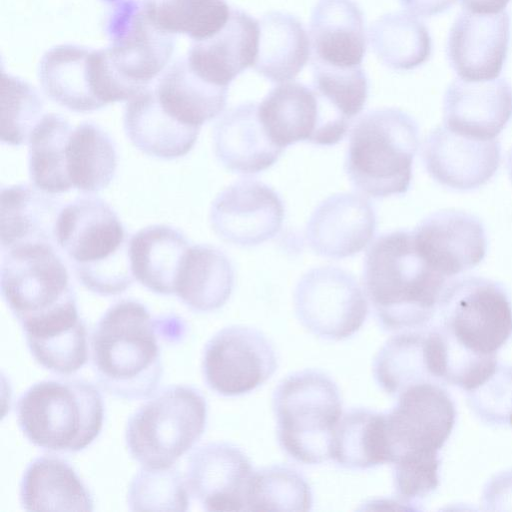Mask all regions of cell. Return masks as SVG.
Wrapping results in <instances>:
<instances>
[{"label":"cell","instance_id":"6da1fadb","mask_svg":"<svg viewBox=\"0 0 512 512\" xmlns=\"http://www.w3.org/2000/svg\"><path fill=\"white\" fill-rule=\"evenodd\" d=\"M434 319L445 384L476 389L495 372L497 352L512 334V306L504 287L482 277L456 279L444 287Z\"/></svg>","mask_w":512,"mask_h":512},{"label":"cell","instance_id":"7a4b0ae2","mask_svg":"<svg viewBox=\"0 0 512 512\" xmlns=\"http://www.w3.org/2000/svg\"><path fill=\"white\" fill-rule=\"evenodd\" d=\"M445 281L417 249L412 231L384 233L365 254L363 286L385 331L426 328Z\"/></svg>","mask_w":512,"mask_h":512},{"label":"cell","instance_id":"3957f363","mask_svg":"<svg viewBox=\"0 0 512 512\" xmlns=\"http://www.w3.org/2000/svg\"><path fill=\"white\" fill-rule=\"evenodd\" d=\"M142 303L123 299L110 306L94 327L92 363L100 386L127 400L152 396L163 365L160 324Z\"/></svg>","mask_w":512,"mask_h":512},{"label":"cell","instance_id":"277c9868","mask_svg":"<svg viewBox=\"0 0 512 512\" xmlns=\"http://www.w3.org/2000/svg\"><path fill=\"white\" fill-rule=\"evenodd\" d=\"M129 240L116 212L95 196L63 206L55 226V245L77 280L101 296L121 294L133 283Z\"/></svg>","mask_w":512,"mask_h":512},{"label":"cell","instance_id":"5b68a950","mask_svg":"<svg viewBox=\"0 0 512 512\" xmlns=\"http://www.w3.org/2000/svg\"><path fill=\"white\" fill-rule=\"evenodd\" d=\"M419 145L416 121L397 108L368 111L354 124L345 172L360 193L372 198L405 194Z\"/></svg>","mask_w":512,"mask_h":512},{"label":"cell","instance_id":"8992f818","mask_svg":"<svg viewBox=\"0 0 512 512\" xmlns=\"http://www.w3.org/2000/svg\"><path fill=\"white\" fill-rule=\"evenodd\" d=\"M16 417L26 438L54 452H78L100 434L104 403L98 388L83 379L43 380L17 400Z\"/></svg>","mask_w":512,"mask_h":512},{"label":"cell","instance_id":"52a82bcc","mask_svg":"<svg viewBox=\"0 0 512 512\" xmlns=\"http://www.w3.org/2000/svg\"><path fill=\"white\" fill-rule=\"evenodd\" d=\"M272 409L278 443L288 457L306 465L330 458L342 398L327 374L305 369L288 375L273 392Z\"/></svg>","mask_w":512,"mask_h":512},{"label":"cell","instance_id":"ba28073f","mask_svg":"<svg viewBox=\"0 0 512 512\" xmlns=\"http://www.w3.org/2000/svg\"><path fill=\"white\" fill-rule=\"evenodd\" d=\"M207 402L199 390L173 385L154 393L128 419L127 448L146 468L175 464L203 435Z\"/></svg>","mask_w":512,"mask_h":512},{"label":"cell","instance_id":"9c48e42d","mask_svg":"<svg viewBox=\"0 0 512 512\" xmlns=\"http://www.w3.org/2000/svg\"><path fill=\"white\" fill-rule=\"evenodd\" d=\"M1 293L22 329L78 309L68 270L51 243L2 251Z\"/></svg>","mask_w":512,"mask_h":512},{"label":"cell","instance_id":"30bf717a","mask_svg":"<svg viewBox=\"0 0 512 512\" xmlns=\"http://www.w3.org/2000/svg\"><path fill=\"white\" fill-rule=\"evenodd\" d=\"M38 77L53 102L74 112H92L130 97L107 49L54 46L42 56Z\"/></svg>","mask_w":512,"mask_h":512},{"label":"cell","instance_id":"8fae6325","mask_svg":"<svg viewBox=\"0 0 512 512\" xmlns=\"http://www.w3.org/2000/svg\"><path fill=\"white\" fill-rule=\"evenodd\" d=\"M294 309L310 333L333 341L354 335L368 315L365 294L355 277L331 266L302 276L294 291Z\"/></svg>","mask_w":512,"mask_h":512},{"label":"cell","instance_id":"7c38bea8","mask_svg":"<svg viewBox=\"0 0 512 512\" xmlns=\"http://www.w3.org/2000/svg\"><path fill=\"white\" fill-rule=\"evenodd\" d=\"M108 5L104 31L107 48L121 76L141 90L162 73L174 51L172 34L148 18L140 1L101 0Z\"/></svg>","mask_w":512,"mask_h":512},{"label":"cell","instance_id":"4fadbf2b","mask_svg":"<svg viewBox=\"0 0 512 512\" xmlns=\"http://www.w3.org/2000/svg\"><path fill=\"white\" fill-rule=\"evenodd\" d=\"M277 368L278 357L271 341L261 331L243 325L219 330L203 351L205 383L226 397L252 392L270 379Z\"/></svg>","mask_w":512,"mask_h":512},{"label":"cell","instance_id":"5bb4252c","mask_svg":"<svg viewBox=\"0 0 512 512\" xmlns=\"http://www.w3.org/2000/svg\"><path fill=\"white\" fill-rule=\"evenodd\" d=\"M386 412L390 463L403 458L439 455L455 424V405L442 385L421 383L398 396Z\"/></svg>","mask_w":512,"mask_h":512},{"label":"cell","instance_id":"9a60e30c","mask_svg":"<svg viewBox=\"0 0 512 512\" xmlns=\"http://www.w3.org/2000/svg\"><path fill=\"white\" fill-rule=\"evenodd\" d=\"M284 212L283 202L273 188L255 179H241L216 196L210 223L225 242L250 247L278 234Z\"/></svg>","mask_w":512,"mask_h":512},{"label":"cell","instance_id":"2e32d148","mask_svg":"<svg viewBox=\"0 0 512 512\" xmlns=\"http://www.w3.org/2000/svg\"><path fill=\"white\" fill-rule=\"evenodd\" d=\"M253 473L250 459L239 447L212 442L190 454L186 483L206 511H246Z\"/></svg>","mask_w":512,"mask_h":512},{"label":"cell","instance_id":"e0dca14e","mask_svg":"<svg viewBox=\"0 0 512 512\" xmlns=\"http://www.w3.org/2000/svg\"><path fill=\"white\" fill-rule=\"evenodd\" d=\"M509 41L510 17L505 10L491 14L463 10L450 28L447 58L461 79L493 80L506 62Z\"/></svg>","mask_w":512,"mask_h":512},{"label":"cell","instance_id":"ac0fdd59","mask_svg":"<svg viewBox=\"0 0 512 512\" xmlns=\"http://www.w3.org/2000/svg\"><path fill=\"white\" fill-rule=\"evenodd\" d=\"M422 158L436 182L465 191L483 186L494 176L501 161V147L496 139L480 140L441 126L426 137Z\"/></svg>","mask_w":512,"mask_h":512},{"label":"cell","instance_id":"d6986e66","mask_svg":"<svg viewBox=\"0 0 512 512\" xmlns=\"http://www.w3.org/2000/svg\"><path fill=\"white\" fill-rule=\"evenodd\" d=\"M417 249L444 277L478 265L487 251V237L476 216L455 209L435 212L412 231Z\"/></svg>","mask_w":512,"mask_h":512},{"label":"cell","instance_id":"ffe728a7","mask_svg":"<svg viewBox=\"0 0 512 512\" xmlns=\"http://www.w3.org/2000/svg\"><path fill=\"white\" fill-rule=\"evenodd\" d=\"M376 214L372 204L353 193H337L313 211L306 228L310 248L323 257L353 256L372 240Z\"/></svg>","mask_w":512,"mask_h":512},{"label":"cell","instance_id":"44dd1931","mask_svg":"<svg viewBox=\"0 0 512 512\" xmlns=\"http://www.w3.org/2000/svg\"><path fill=\"white\" fill-rule=\"evenodd\" d=\"M450 130L480 140L495 139L512 117V87L504 78L467 81L457 78L443 99Z\"/></svg>","mask_w":512,"mask_h":512},{"label":"cell","instance_id":"7402d4cb","mask_svg":"<svg viewBox=\"0 0 512 512\" xmlns=\"http://www.w3.org/2000/svg\"><path fill=\"white\" fill-rule=\"evenodd\" d=\"M259 33L256 19L242 10L232 9L219 32L195 41L188 51L187 63L204 80L228 88L239 74L254 65Z\"/></svg>","mask_w":512,"mask_h":512},{"label":"cell","instance_id":"603a6c76","mask_svg":"<svg viewBox=\"0 0 512 512\" xmlns=\"http://www.w3.org/2000/svg\"><path fill=\"white\" fill-rule=\"evenodd\" d=\"M309 29L312 62L339 68L361 66L367 48L366 26L354 0H319Z\"/></svg>","mask_w":512,"mask_h":512},{"label":"cell","instance_id":"cb8c5ba5","mask_svg":"<svg viewBox=\"0 0 512 512\" xmlns=\"http://www.w3.org/2000/svg\"><path fill=\"white\" fill-rule=\"evenodd\" d=\"M213 147L226 169L244 175L268 169L284 151L266 134L258 117V105L252 102L233 107L217 121Z\"/></svg>","mask_w":512,"mask_h":512},{"label":"cell","instance_id":"d4e9b609","mask_svg":"<svg viewBox=\"0 0 512 512\" xmlns=\"http://www.w3.org/2000/svg\"><path fill=\"white\" fill-rule=\"evenodd\" d=\"M258 117L279 148L301 141L321 145V100L315 90L302 83L284 82L272 88L258 105Z\"/></svg>","mask_w":512,"mask_h":512},{"label":"cell","instance_id":"484cf974","mask_svg":"<svg viewBox=\"0 0 512 512\" xmlns=\"http://www.w3.org/2000/svg\"><path fill=\"white\" fill-rule=\"evenodd\" d=\"M124 131L131 143L143 153L171 160L189 153L200 128L185 125L160 104L154 90L146 89L124 109Z\"/></svg>","mask_w":512,"mask_h":512},{"label":"cell","instance_id":"4316f807","mask_svg":"<svg viewBox=\"0 0 512 512\" xmlns=\"http://www.w3.org/2000/svg\"><path fill=\"white\" fill-rule=\"evenodd\" d=\"M61 202L35 186L17 184L1 188V251L35 242L55 245V226Z\"/></svg>","mask_w":512,"mask_h":512},{"label":"cell","instance_id":"83f0119b","mask_svg":"<svg viewBox=\"0 0 512 512\" xmlns=\"http://www.w3.org/2000/svg\"><path fill=\"white\" fill-rule=\"evenodd\" d=\"M20 502L27 511H92L93 499L74 468L54 455L35 458L20 483Z\"/></svg>","mask_w":512,"mask_h":512},{"label":"cell","instance_id":"f1b7e54d","mask_svg":"<svg viewBox=\"0 0 512 512\" xmlns=\"http://www.w3.org/2000/svg\"><path fill=\"white\" fill-rule=\"evenodd\" d=\"M190 248L177 229L163 224L140 229L129 240L132 274L141 285L161 295L175 293L181 264Z\"/></svg>","mask_w":512,"mask_h":512},{"label":"cell","instance_id":"f546056e","mask_svg":"<svg viewBox=\"0 0 512 512\" xmlns=\"http://www.w3.org/2000/svg\"><path fill=\"white\" fill-rule=\"evenodd\" d=\"M259 30L255 71L274 83L293 80L311 53L310 39L302 23L289 13L271 11L260 19Z\"/></svg>","mask_w":512,"mask_h":512},{"label":"cell","instance_id":"4dcf8cb0","mask_svg":"<svg viewBox=\"0 0 512 512\" xmlns=\"http://www.w3.org/2000/svg\"><path fill=\"white\" fill-rule=\"evenodd\" d=\"M373 376L383 391L396 397L416 384L441 385L428 329L405 330L389 338L374 358Z\"/></svg>","mask_w":512,"mask_h":512},{"label":"cell","instance_id":"1f68e13d","mask_svg":"<svg viewBox=\"0 0 512 512\" xmlns=\"http://www.w3.org/2000/svg\"><path fill=\"white\" fill-rule=\"evenodd\" d=\"M234 287V269L229 258L210 245H193L181 264L175 295L195 312L221 308Z\"/></svg>","mask_w":512,"mask_h":512},{"label":"cell","instance_id":"d6a6232c","mask_svg":"<svg viewBox=\"0 0 512 512\" xmlns=\"http://www.w3.org/2000/svg\"><path fill=\"white\" fill-rule=\"evenodd\" d=\"M154 92L171 116L200 128L223 112L228 88L204 80L189 67L187 60H179L159 78Z\"/></svg>","mask_w":512,"mask_h":512},{"label":"cell","instance_id":"836d02e7","mask_svg":"<svg viewBox=\"0 0 512 512\" xmlns=\"http://www.w3.org/2000/svg\"><path fill=\"white\" fill-rule=\"evenodd\" d=\"M330 459L351 470L390 463L386 413L367 408L347 410L335 428Z\"/></svg>","mask_w":512,"mask_h":512},{"label":"cell","instance_id":"e575fe53","mask_svg":"<svg viewBox=\"0 0 512 512\" xmlns=\"http://www.w3.org/2000/svg\"><path fill=\"white\" fill-rule=\"evenodd\" d=\"M369 40L379 61L393 70L418 68L432 53L428 28L406 12H391L377 19L370 28Z\"/></svg>","mask_w":512,"mask_h":512},{"label":"cell","instance_id":"d590c367","mask_svg":"<svg viewBox=\"0 0 512 512\" xmlns=\"http://www.w3.org/2000/svg\"><path fill=\"white\" fill-rule=\"evenodd\" d=\"M69 180L77 190L94 193L106 188L117 168V153L109 135L93 122L73 127L66 146Z\"/></svg>","mask_w":512,"mask_h":512},{"label":"cell","instance_id":"8d00e7d4","mask_svg":"<svg viewBox=\"0 0 512 512\" xmlns=\"http://www.w3.org/2000/svg\"><path fill=\"white\" fill-rule=\"evenodd\" d=\"M73 127L61 115L44 114L28 139V169L37 189L48 194L70 191L66 146Z\"/></svg>","mask_w":512,"mask_h":512},{"label":"cell","instance_id":"74e56055","mask_svg":"<svg viewBox=\"0 0 512 512\" xmlns=\"http://www.w3.org/2000/svg\"><path fill=\"white\" fill-rule=\"evenodd\" d=\"M148 18L170 34L202 41L219 32L231 10L226 0H139Z\"/></svg>","mask_w":512,"mask_h":512},{"label":"cell","instance_id":"f35d334b","mask_svg":"<svg viewBox=\"0 0 512 512\" xmlns=\"http://www.w3.org/2000/svg\"><path fill=\"white\" fill-rule=\"evenodd\" d=\"M313 494L307 479L288 465L254 471L246 511H310Z\"/></svg>","mask_w":512,"mask_h":512},{"label":"cell","instance_id":"ab89813d","mask_svg":"<svg viewBox=\"0 0 512 512\" xmlns=\"http://www.w3.org/2000/svg\"><path fill=\"white\" fill-rule=\"evenodd\" d=\"M132 511H186L188 486L176 467L142 469L132 479L128 490Z\"/></svg>","mask_w":512,"mask_h":512},{"label":"cell","instance_id":"60d3db41","mask_svg":"<svg viewBox=\"0 0 512 512\" xmlns=\"http://www.w3.org/2000/svg\"><path fill=\"white\" fill-rule=\"evenodd\" d=\"M43 107V100L33 86L3 71L2 143L11 146L27 143L32 130L43 117Z\"/></svg>","mask_w":512,"mask_h":512},{"label":"cell","instance_id":"b9f144b4","mask_svg":"<svg viewBox=\"0 0 512 512\" xmlns=\"http://www.w3.org/2000/svg\"><path fill=\"white\" fill-rule=\"evenodd\" d=\"M313 86L318 96L337 114L352 120L368 98V78L361 66L339 68L312 62Z\"/></svg>","mask_w":512,"mask_h":512},{"label":"cell","instance_id":"7bdbcfd3","mask_svg":"<svg viewBox=\"0 0 512 512\" xmlns=\"http://www.w3.org/2000/svg\"><path fill=\"white\" fill-rule=\"evenodd\" d=\"M468 394L472 409L484 421L512 426V367L497 366L482 385Z\"/></svg>","mask_w":512,"mask_h":512},{"label":"cell","instance_id":"ee69618b","mask_svg":"<svg viewBox=\"0 0 512 512\" xmlns=\"http://www.w3.org/2000/svg\"><path fill=\"white\" fill-rule=\"evenodd\" d=\"M411 14L430 17L448 10L456 0H398Z\"/></svg>","mask_w":512,"mask_h":512},{"label":"cell","instance_id":"f6af8a7d","mask_svg":"<svg viewBox=\"0 0 512 512\" xmlns=\"http://www.w3.org/2000/svg\"><path fill=\"white\" fill-rule=\"evenodd\" d=\"M464 10L491 14L503 11L511 0H459Z\"/></svg>","mask_w":512,"mask_h":512},{"label":"cell","instance_id":"bcb514c9","mask_svg":"<svg viewBox=\"0 0 512 512\" xmlns=\"http://www.w3.org/2000/svg\"><path fill=\"white\" fill-rule=\"evenodd\" d=\"M507 167H508L509 176H510V178L512 180V148H511V150L509 151V154H508Z\"/></svg>","mask_w":512,"mask_h":512}]
</instances>
